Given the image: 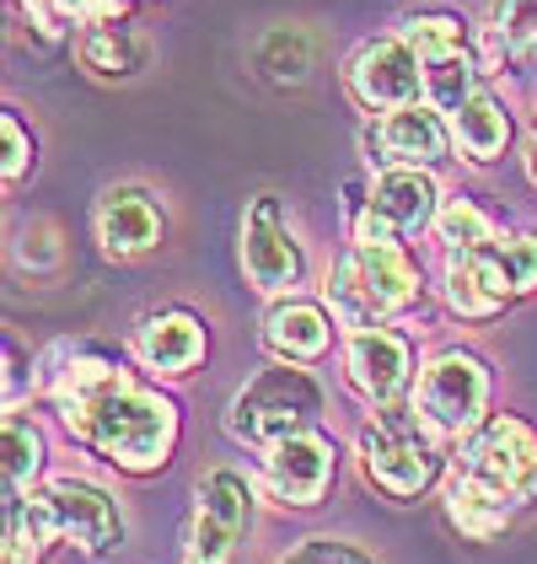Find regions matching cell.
I'll list each match as a JSON object with an SVG mask.
<instances>
[{"label": "cell", "instance_id": "17", "mask_svg": "<svg viewBox=\"0 0 537 564\" xmlns=\"http://www.w3.org/2000/svg\"><path fill=\"white\" fill-rule=\"evenodd\" d=\"M333 339H339V317L317 296H280V302H268L264 323H259L264 355L268 360H285V366H317V360H328Z\"/></svg>", "mask_w": 537, "mask_h": 564}, {"label": "cell", "instance_id": "22", "mask_svg": "<svg viewBox=\"0 0 537 564\" xmlns=\"http://www.w3.org/2000/svg\"><path fill=\"white\" fill-rule=\"evenodd\" d=\"M253 70L264 76L268 87H302V82L313 76V33L296 28V22H280V28L259 33Z\"/></svg>", "mask_w": 537, "mask_h": 564}, {"label": "cell", "instance_id": "32", "mask_svg": "<svg viewBox=\"0 0 537 564\" xmlns=\"http://www.w3.org/2000/svg\"><path fill=\"white\" fill-rule=\"evenodd\" d=\"M522 173H527V183L537 188V134L527 140V151H522Z\"/></svg>", "mask_w": 537, "mask_h": 564}, {"label": "cell", "instance_id": "20", "mask_svg": "<svg viewBox=\"0 0 537 564\" xmlns=\"http://www.w3.org/2000/svg\"><path fill=\"white\" fill-rule=\"evenodd\" d=\"M76 65L87 70L91 82H134L145 65H151V44L134 33L130 22H113V28H81L70 39Z\"/></svg>", "mask_w": 537, "mask_h": 564}, {"label": "cell", "instance_id": "27", "mask_svg": "<svg viewBox=\"0 0 537 564\" xmlns=\"http://www.w3.org/2000/svg\"><path fill=\"white\" fill-rule=\"evenodd\" d=\"M0 177H6V188H17L22 177L39 167V134L28 130V119L17 113V108H0Z\"/></svg>", "mask_w": 537, "mask_h": 564}, {"label": "cell", "instance_id": "25", "mask_svg": "<svg viewBox=\"0 0 537 564\" xmlns=\"http://www.w3.org/2000/svg\"><path fill=\"white\" fill-rule=\"evenodd\" d=\"M490 82V70H484V59L479 54H451V59H430L425 65V102L430 108H441V113H457L473 91Z\"/></svg>", "mask_w": 537, "mask_h": 564}, {"label": "cell", "instance_id": "3", "mask_svg": "<svg viewBox=\"0 0 537 564\" xmlns=\"http://www.w3.org/2000/svg\"><path fill=\"white\" fill-rule=\"evenodd\" d=\"M350 242L322 274V302L339 317V328H376L398 323L425 306V263L408 248L398 226L371 210L365 188L350 183Z\"/></svg>", "mask_w": 537, "mask_h": 564}, {"label": "cell", "instance_id": "12", "mask_svg": "<svg viewBox=\"0 0 537 564\" xmlns=\"http://www.w3.org/2000/svg\"><path fill=\"white\" fill-rule=\"evenodd\" d=\"M333 478H339V441L322 425L291 435V441L268 446L259 457V495L274 500L280 511H313V506H322Z\"/></svg>", "mask_w": 537, "mask_h": 564}, {"label": "cell", "instance_id": "4", "mask_svg": "<svg viewBox=\"0 0 537 564\" xmlns=\"http://www.w3.org/2000/svg\"><path fill=\"white\" fill-rule=\"evenodd\" d=\"M355 468L382 500L414 506L436 484H447L451 452L408 403H398V409H371V420L355 431Z\"/></svg>", "mask_w": 537, "mask_h": 564}, {"label": "cell", "instance_id": "21", "mask_svg": "<svg viewBox=\"0 0 537 564\" xmlns=\"http://www.w3.org/2000/svg\"><path fill=\"white\" fill-rule=\"evenodd\" d=\"M393 33H398L425 65H430V59H451V54H473V39H479V28H473L462 11H451V6L403 11L398 22H393Z\"/></svg>", "mask_w": 537, "mask_h": 564}, {"label": "cell", "instance_id": "10", "mask_svg": "<svg viewBox=\"0 0 537 564\" xmlns=\"http://www.w3.org/2000/svg\"><path fill=\"white\" fill-rule=\"evenodd\" d=\"M253 506H259V484L242 468H210L194 489L183 564H237L242 538L253 532Z\"/></svg>", "mask_w": 537, "mask_h": 564}, {"label": "cell", "instance_id": "7", "mask_svg": "<svg viewBox=\"0 0 537 564\" xmlns=\"http://www.w3.org/2000/svg\"><path fill=\"white\" fill-rule=\"evenodd\" d=\"M494 403V366L468 345H441L419 360V377L408 392V409L441 435L447 446L468 441L490 420Z\"/></svg>", "mask_w": 537, "mask_h": 564}, {"label": "cell", "instance_id": "9", "mask_svg": "<svg viewBox=\"0 0 537 564\" xmlns=\"http://www.w3.org/2000/svg\"><path fill=\"white\" fill-rule=\"evenodd\" d=\"M28 506L39 511V521L48 527L54 543L81 549L87 560H102V554H113L124 543V506H119V495L91 484V478L54 474L28 495Z\"/></svg>", "mask_w": 537, "mask_h": 564}, {"label": "cell", "instance_id": "30", "mask_svg": "<svg viewBox=\"0 0 537 564\" xmlns=\"http://www.w3.org/2000/svg\"><path fill=\"white\" fill-rule=\"evenodd\" d=\"M59 6V22L70 28V39L81 28H113V22H130L134 0H54Z\"/></svg>", "mask_w": 537, "mask_h": 564}, {"label": "cell", "instance_id": "5", "mask_svg": "<svg viewBox=\"0 0 537 564\" xmlns=\"http://www.w3.org/2000/svg\"><path fill=\"white\" fill-rule=\"evenodd\" d=\"M537 291V231H500L490 248L447 253L441 269V296L451 317L462 323H490L505 306L527 302Z\"/></svg>", "mask_w": 537, "mask_h": 564}, {"label": "cell", "instance_id": "14", "mask_svg": "<svg viewBox=\"0 0 537 564\" xmlns=\"http://www.w3.org/2000/svg\"><path fill=\"white\" fill-rule=\"evenodd\" d=\"M210 355V323L183 302L151 306L140 312L130 328V360L156 377V382H178V377H194Z\"/></svg>", "mask_w": 537, "mask_h": 564}, {"label": "cell", "instance_id": "18", "mask_svg": "<svg viewBox=\"0 0 537 564\" xmlns=\"http://www.w3.org/2000/svg\"><path fill=\"white\" fill-rule=\"evenodd\" d=\"M365 199H371L376 216L393 220L403 237H419V231L436 226L441 205H447V188L425 167H376L371 183H365Z\"/></svg>", "mask_w": 537, "mask_h": 564}, {"label": "cell", "instance_id": "28", "mask_svg": "<svg viewBox=\"0 0 537 564\" xmlns=\"http://www.w3.org/2000/svg\"><path fill=\"white\" fill-rule=\"evenodd\" d=\"M11 253H17V263H22V269H33V274H48V269H59V263H65V242H59V226L39 216L33 226H22V231H17V248H11Z\"/></svg>", "mask_w": 537, "mask_h": 564}, {"label": "cell", "instance_id": "15", "mask_svg": "<svg viewBox=\"0 0 537 564\" xmlns=\"http://www.w3.org/2000/svg\"><path fill=\"white\" fill-rule=\"evenodd\" d=\"M365 151H371V167H425V173H441L457 156V140H451V119L441 108L408 102V108H393V113L371 119Z\"/></svg>", "mask_w": 537, "mask_h": 564}, {"label": "cell", "instance_id": "16", "mask_svg": "<svg viewBox=\"0 0 537 564\" xmlns=\"http://www.w3.org/2000/svg\"><path fill=\"white\" fill-rule=\"evenodd\" d=\"M91 226H97V248L108 263H134L151 259L167 237V210L162 199L145 188V183H113L97 194V210H91Z\"/></svg>", "mask_w": 537, "mask_h": 564}, {"label": "cell", "instance_id": "26", "mask_svg": "<svg viewBox=\"0 0 537 564\" xmlns=\"http://www.w3.org/2000/svg\"><path fill=\"white\" fill-rule=\"evenodd\" d=\"M48 549L54 538L28 506V495H6V564H44Z\"/></svg>", "mask_w": 537, "mask_h": 564}, {"label": "cell", "instance_id": "29", "mask_svg": "<svg viewBox=\"0 0 537 564\" xmlns=\"http://www.w3.org/2000/svg\"><path fill=\"white\" fill-rule=\"evenodd\" d=\"M274 564H376L365 549L355 543H344V538H328V532H317V538H302V543H291L285 554Z\"/></svg>", "mask_w": 537, "mask_h": 564}, {"label": "cell", "instance_id": "23", "mask_svg": "<svg viewBox=\"0 0 537 564\" xmlns=\"http://www.w3.org/2000/svg\"><path fill=\"white\" fill-rule=\"evenodd\" d=\"M48 468V435L22 409H6V495H33Z\"/></svg>", "mask_w": 537, "mask_h": 564}, {"label": "cell", "instance_id": "2", "mask_svg": "<svg viewBox=\"0 0 537 564\" xmlns=\"http://www.w3.org/2000/svg\"><path fill=\"white\" fill-rule=\"evenodd\" d=\"M451 532L468 543H494L511 521L537 506V425L505 409L490 414L468 441L451 446V474L441 484Z\"/></svg>", "mask_w": 537, "mask_h": 564}, {"label": "cell", "instance_id": "6", "mask_svg": "<svg viewBox=\"0 0 537 564\" xmlns=\"http://www.w3.org/2000/svg\"><path fill=\"white\" fill-rule=\"evenodd\" d=\"M322 382L313 377V366H285V360H268L264 371H253L242 388L231 392L226 403V435L237 446H253L268 452L291 435L322 425Z\"/></svg>", "mask_w": 537, "mask_h": 564}, {"label": "cell", "instance_id": "11", "mask_svg": "<svg viewBox=\"0 0 537 564\" xmlns=\"http://www.w3.org/2000/svg\"><path fill=\"white\" fill-rule=\"evenodd\" d=\"M339 360H344V382L371 409H398V403H408L414 377H419V345H414V334H403L398 323L344 328Z\"/></svg>", "mask_w": 537, "mask_h": 564}, {"label": "cell", "instance_id": "24", "mask_svg": "<svg viewBox=\"0 0 537 564\" xmlns=\"http://www.w3.org/2000/svg\"><path fill=\"white\" fill-rule=\"evenodd\" d=\"M430 231H436V242L447 253H473V248H490L494 237L505 231V220L494 216L479 194H447V205H441Z\"/></svg>", "mask_w": 537, "mask_h": 564}, {"label": "cell", "instance_id": "13", "mask_svg": "<svg viewBox=\"0 0 537 564\" xmlns=\"http://www.w3.org/2000/svg\"><path fill=\"white\" fill-rule=\"evenodd\" d=\"M344 91L371 119H382L393 108H408V102H425V59L403 44L398 33L365 39L344 59Z\"/></svg>", "mask_w": 537, "mask_h": 564}, {"label": "cell", "instance_id": "19", "mask_svg": "<svg viewBox=\"0 0 537 564\" xmlns=\"http://www.w3.org/2000/svg\"><path fill=\"white\" fill-rule=\"evenodd\" d=\"M451 140H457V156H462V162L494 167V162L511 151V140H516V119H511L505 91H494L490 82H484V87L451 113Z\"/></svg>", "mask_w": 537, "mask_h": 564}, {"label": "cell", "instance_id": "1", "mask_svg": "<svg viewBox=\"0 0 537 564\" xmlns=\"http://www.w3.org/2000/svg\"><path fill=\"white\" fill-rule=\"evenodd\" d=\"M48 366V403L81 452L124 478H156L173 468L183 409L156 377L102 345H59Z\"/></svg>", "mask_w": 537, "mask_h": 564}, {"label": "cell", "instance_id": "31", "mask_svg": "<svg viewBox=\"0 0 537 564\" xmlns=\"http://www.w3.org/2000/svg\"><path fill=\"white\" fill-rule=\"evenodd\" d=\"M22 382H28V355H22V345H17V339H6V409H17Z\"/></svg>", "mask_w": 537, "mask_h": 564}, {"label": "cell", "instance_id": "8", "mask_svg": "<svg viewBox=\"0 0 537 564\" xmlns=\"http://www.w3.org/2000/svg\"><path fill=\"white\" fill-rule=\"evenodd\" d=\"M237 259L248 285L280 302V296H302L313 259H307V242H302V226L291 216V205L280 194H253L242 205V231H237Z\"/></svg>", "mask_w": 537, "mask_h": 564}]
</instances>
